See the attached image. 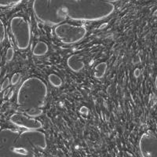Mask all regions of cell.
I'll list each match as a JSON object with an SVG mask.
<instances>
[{"label":"cell","mask_w":157,"mask_h":157,"mask_svg":"<svg viewBox=\"0 0 157 157\" xmlns=\"http://www.w3.org/2000/svg\"><path fill=\"white\" fill-rule=\"evenodd\" d=\"M30 78L24 82L18 90V105L25 112L32 108H41L44 104L47 95V88L42 80L35 78Z\"/></svg>","instance_id":"obj_1"},{"label":"cell","mask_w":157,"mask_h":157,"mask_svg":"<svg viewBox=\"0 0 157 157\" xmlns=\"http://www.w3.org/2000/svg\"><path fill=\"white\" fill-rule=\"evenodd\" d=\"M10 29L18 47L25 50L30 43L29 24L24 18L15 17L10 21Z\"/></svg>","instance_id":"obj_2"},{"label":"cell","mask_w":157,"mask_h":157,"mask_svg":"<svg viewBox=\"0 0 157 157\" xmlns=\"http://www.w3.org/2000/svg\"><path fill=\"white\" fill-rule=\"evenodd\" d=\"M87 33L84 26L74 25L70 23L59 25L55 28V34L62 43L73 44L83 39Z\"/></svg>","instance_id":"obj_3"},{"label":"cell","mask_w":157,"mask_h":157,"mask_svg":"<svg viewBox=\"0 0 157 157\" xmlns=\"http://www.w3.org/2000/svg\"><path fill=\"white\" fill-rule=\"evenodd\" d=\"M10 120L13 124L21 128H25L26 130H38L43 126L39 120L23 114L13 115Z\"/></svg>","instance_id":"obj_4"},{"label":"cell","mask_w":157,"mask_h":157,"mask_svg":"<svg viewBox=\"0 0 157 157\" xmlns=\"http://www.w3.org/2000/svg\"><path fill=\"white\" fill-rule=\"evenodd\" d=\"M67 65L74 72H80L85 67L84 57L80 54H72L67 60Z\"/></svg>","instance_id":"obj_5"},{"label":"cell","mask_w":157,"mask_h":157,"mask_svg":"<svg viewBox=\"0 0 157 157\" xmlns=\"http://www.w3.org/2000/svg\"><path fill=\"white\" fill-rule=\"evenodd\" d=\"M49 47L45 42L39 41L36 43L34 49H33V54L35 56H43L48 52Z\"/></svg>","instance_id":"obj_6"},{"label":"cell","mask_w":157,"mask_h":157,"mask_svg":"<svg viewBox=\"0 0 157 157\" xmlns=\"http://www.w3.org/2000/svg\"><path fill=\"white\" fill-rule=\"evenodd\" d=\"M108 68V65H107L106 62H101L99 63L96 67H95V72H94V76L97 79H101L104 77L105 75V72Z\"/></svg>","instance_id":"obj_7"},{"label":"cell","mask_w":157,"mask_h":157,"mask_svg":"<svg viewBox=\"0 0 157 157\" xmlns=\"http://www.w3.org/2000/svg\"><path fill=\"white\" fill-rule=\"evenodd\" d=\"M48 80L51 85L54 87H60L62 85V80L61 79L60 76L56 74H50L48 76Z\"/></svg>","instance_id":"obj_8"},{"label":"cell","mask_w":157,"mask_h":157,"mask_svg":"<svg viewBox=\"0 0 157 157\" xmlns=\"http://www.w3.org/2000/svg\"><path fill=\"white\" fill-rule=\"evenodd\" d=\"M25 113L28 116L31 117V118H35V117H38L43 114V110L40 108H32V109L26 111Z\"/></svg>","instance_id":"obj_9"},{"label":"cell","mask_w":157,"mask_h":157,"mask_svg":"<svg viewBox=\"0 0 157 157\" xmlns=\"http://www.w3.org/2000/svg\"><path fill=\"white\" fill-rule=\"evenodd\" d=\"M21 74L20 72H16L15 74H14L12 76L11 80H10L11 85H17L18 83V82L20 81V80H21Z\"/></svg>","instance_id":"obj_10"},{"label":"cell","mask_w":157,"mask_h":157,"mask_svg":"<svg viewBox=\"0 0 157 157\" xmlns=\"http://www.w3.org/2000/svg\"><path fill=\"white\" fill-rule=\"evenodd\" d=\"M5 27L2 21H0V42L1 43L5 40Z\"/></svg>","instance_id":"obj_11"},{"label":"cell","mask_w":157,"mask_h":157,"mask_svg":"<svg viewBox=\"0 0 157 157\" xmlns=\"http://www.w3.org/2000/svg\"><path fill=\"white\" fill-rule=\"evenodd\" d=\"M14 49L12 48V47L8 48L7 51H6V60H7L8 61H12V59L14 58Z\"/></svg>","instance_id":"obj_12"},{"label":"cell","mask_w":157,"mask_h":157,"mask_svg":"<svg viewBox=\"0 0 157 157\" xmlns=\"http://www.w3.org/2000/svg\"><path fill=\"white\" fill-rule=\"evenodd\" d=\"M10 83H11L10 82V79H9V78H6V79H5V80L3 81V83H2V85H1V91H3V90H6V88L9 87Z\"/></svg>","instance_id":"obj_13"},{"label":"cell","mask_w":157,"mask_h":157,"mask_svg":"<svg viewBox=\"0 0 157 157\" xmlns=\"http://www.w3.org/2000/svg\"><path fill=\"white\" fill-rule=\"evenodd\" d=\"M80 113H82V114H84V115H87L88 114V109L85 106L82 107L81 109H80Z\"/></svg>","instance_id":"obj_14"},{"label":"cell","mask_w":157,"mask_h":157,"mask_svg":"<svg viewBox=\"0 0 157 157\" xmlns=\"http://www.w3.org/2000/svg\"><path fill=\"white\" fill-rule=\"evenodd\" d=\"M140 74H141V72H140L139 68H136V69L134 70V76H135L136 78H138L140 76Z\"/></svg>","instance_id":"obj_15"},{"label":"cell","mask_w":157,"mask_h":157,"mask_svg":"<svg viewBox=\"0 0 157 157\" xmlns=\"http://www.w3.org/2000/svg\"><path fill=\"white\" fill-rule=\"evenodd\" d=\"M9 91H10V89H8L7 90H6V91L4 92V94H3V98H4V97H6V95H7V93H9Z\"/></svg>","instance_id":"obj_16"},{"label":"cell","mask_w":157,"mask_h":157,"mask_svg":"<svg viewBox=\"0 0 157 157\" xmlns=\"http://www.w3.org/2000/svg\"><path fill=\"white\" fill-rule=\"evenodd\" d=\"M13 93H14V91H11L10 94H9V96H8V98H9V99L11 98V97H12V96H13Z\"/></svg>","instance_id":"obj_17"},{"label":"cell","mask_w":157,"mask_h":157,"mask_svg":"<svg viewBox=\"0 0 157 157\" xmlns=\"http://www.w3.org/2000/svg\"><path fill=\"white\" fill-rule=\"evenodd\" d=\"M105 26H107V24H105V25H102L100 27V29H101V28H105Z\"/></svg>","instance_id":"obj_18"}]
</instances>
